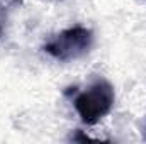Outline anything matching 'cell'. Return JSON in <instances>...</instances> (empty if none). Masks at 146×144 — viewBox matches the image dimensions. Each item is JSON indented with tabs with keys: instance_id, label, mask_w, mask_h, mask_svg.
Wrapping results in <instances>:
<instances>
[{
	"instance_id": "cell-1",
	"label": "cell",
	"mask_w": 146,
	"mask_h": 144,
	"mask_svg": "<svg viewBox=\"0 0 146 144\" xmlns=\"http://www.w3.org/2000/svg\"><path fill=\"white\" fill-rule=\"evenodd\" d=\"M94 41L95 36L92 29L85 26H72L49 37L42 44V53L54 61L70 63L87 56L94 48Z\"/></svg>"
},
{
	"instance_id": "cell-2",
	"label": "cell",
	"mask_w": 146,
	"mask_h": 144,
	"mask_svg": "<svg viewBox=\"0 0 146 144\" xmlns=\"http://www.w3.org/2000/svg\"><path fill=\"white\" fill-rule=\"evenodd\" d=\"M115 104V90L112 83L100 78L92 81L87 88L76 93L73 100L75 112L80 120L87 126L99 124L104 117H107Z\"/></svg>"
},
{
	"instance_id": "cell-3",
	"label": "cell",
	"mask_w": 146,
	"mask_h": 144,
	"mask_svg": "<svg viewBox=\"0 0 146 144\" xmlns=\"http://www.w3.org/2000/svg\"><path fill=\"white\" fill-rule=\"evenodd\" d=\"M46 2H63V0H46Z\"/></svg>"
}]
</instances>
